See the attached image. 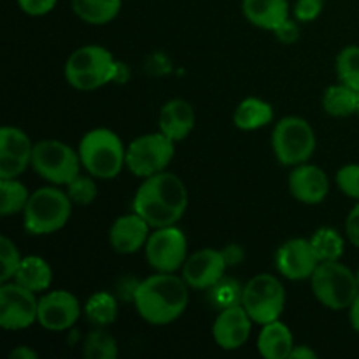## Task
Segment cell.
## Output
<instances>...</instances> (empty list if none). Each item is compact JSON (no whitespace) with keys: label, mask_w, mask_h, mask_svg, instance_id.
<instances>
[{"label":"cell","mask_w":359,"mask_h":359,"mask_svg":"<svg viewBox=\"0 0 359 359\" xmlns=\"http://www.w3.org/2000/svg\"><path fill=\"white\" fill-rule=\"evenodd\" d=\"M133 212L142 216L151 228H165L177 223L188 207V189L172 172H160L140 184L133 196Z\"/></svg>","instance_id":"obj_1"},{"label":"cell","mask_w":359,"mask_h":359,"mask_svg":"<svg viewBox=\"0 0 359 359\" xmlns=\"http://www.w3.org/2000/svg\"><path fill=\"white\" fill-rule=\"evenodd\" d=\"M188 284L174 273L158 272L137 284L133 305L146 323L154 326L177 321L188 307Z\"/></svg>","instance_id":"obj_2"},{"label":"cell","mask_w":359,"mask_h":359,"mask_svg":"<svg viewBox=\"0 0 359 359\" xmlns=\"http://www.w3.org/2000/svg\"><path fill=\"white\" fill-rule=\"evenodd\" d=\"M79 158L84 170L95 179H114L126 165V149L116 132L95 128L79 142Z\"/></svg>","instance_id":"obj_3"},{"label":"cell","mask_w":359,"mask_h":359,"mask_svg":"<svg viewBox=\"0 0 359 359\" xmlns=\"http://www.w3.org/2000/svg\"><path fill=\"white\" fill-rule=\"evenodd\" d=\"M119 63L102 46H83L69 56L65 63V79L81 91H93L118 79Z\"/></svg>","instance_id":"obj_4"},{"label":"cell","mask_w":359,"mask_h":359,"mask_svg":"<svg viewBox=\"0 0 359 359\" xmlns=\"http://www.w3.org/2000/svg\"><path fill=\"white\" fill-rule=\"evenodd\" d=\"M72 214V200L58 188H41L28 198L23 226L32 235H49L62 230Z\"/></svg>","instance_id":"obj_5"},{"label":"cell","mask_w":359,"mask_h":359,"mask_svg":"<svg viewBox=\"0 0 359 359\" xmlns=\"http://www.w3.org/2000/svg\"><path fill=\"white\" fill-rule=\"evenodd\" d=\"M311 284L316 298L332 311L349 309L359 293L356 273L339 259L319 263L312 273Z\"/></svg>","instance_id":"obj_6"},{"label":"cell","mask_w":359,"mask_h":359,"mask_svg":"<svg viewBox=\"0 0 359 359\" xmlns=\"http://www.w3.org/2000/svg\"><path fill=\"white\" fill-rule=\"evenodd\" d=\"M272 147L277 161L286 167L307 163L316 149L314 130L304 118L287 116L273 128Z\"/></svg>","instance_id":"obj_7"},{"label":"cell","mask_w":359,"mask_h":359,"mask_svg":"<svg viewBox=\"0 0 359 359\" xmlns=\"http://www.w3.org/2000/svg\"><path fill=\"white\" fill-rule=\"evenodd\" d=\"M34 170L55 186H67L81 174L79 151H74L60 140H42L32 153Z\"/></svg>","instance_id":"obj_8"},{"label":"cell","mask_w":359,"mask_h":359,"mask_svg":"<svg viewBox=\"0 0 359 359\" xmlns=\"http://www.w3.org/2000/svg\"><path fill=\"white\" fill-rule=\"evenodd\" d=\"M241 304L252 323L263 326L280 318L286 304V291L276 276L259 273L245 284Z\"/></svg>","instance_id":"obj_9"},{"label":"cell","mask_w":359,"mask_h":359,"mask_svg":"<svg viewBox=\"0 0 359 359\" xmlns=\"http://www.w3.org/2000/svg\"><path fill=\"white\" fill-rule=\"evenodd\" d=\"M175 142L165 133H146L137 137L126 147V167L137 177H151L160 174L172 161Z\"/></svg>","instance_id":"obj_10"},{"label":"cell","mask_w":359,"mask_h":359,"mask_svg":"<svg viewBox=\"0 0 359 359\" xmlns=\"http://www.w3.org/2000/svg\"><path fill=\"white\" fill-rule=\"evenodd\" d=\"M188 255V241L181 228L175 224L165 228H154L146 244V258L151 269L156 272L174 273L181 269Z\"/></svg>","instance_id":"obj_11"},{"label":"cell","mask_w":359,"mask_h":359,"mask_svg":"<svg viewBox=\"0 0 359 359\" xmlns=\"http://www.w3.org/2000/svg\"><path fill=\"white\" fill-rule=\"evenodd\" d=\"M39 300L34 291L18 283H2L0 287V326L9 332L25 330L37 321Z\"/></svg>","instance_id":"obj_12"},{"label":"cell","mask_w":359,"mask_h":359,"mask_svg":"<svg viewBox=\"0 0 359 359\" xmlns=\"http://www.w3.org/2000/svg\"><path fill=\"white\" fill-rule=\"evenodd\" d=\"M81 316V304L72 293L55 290L39 298L37 323L49 332H65L72 328Z\"/></svg>","instance_id":"obj_13"},{"label":"cell","mask_w":359,"mask_h":359,"mask_svg":"<svg viewBox=\"0 0 359 359\" xmlns=\"http://www.w3.org/2000/svg\"><path fill=\"white\" fill-rule=\"evenodd\" d=\"M319 263L321 262H319L311 241H305V238H291L277 249V270L280 276L290 280L311 279Z\"/></svg>","instance_id":"obj_14"},{"label":"cell","mask_w":359,"mask_h":359,"mask_svg":"<svg viewBox=\"0 0 359 359\" xmlns=\"http://www.w3.org/2000/svg\"><path fill=\"white\" fill-rule=\"evenodd\" d=\"M223 252L217 249H200L182 265V279L193 290H210L219 283L226 270Z\"/></svg>","instance_id":"obj_15"},{"label":"cell","mask_w":359,"mask_h":359,"mask_svg":"<svg viewBox=\"0 0 359 359\" xmlns=\"http://www.w3.org/2000/svg\"><path fill=\"white\" fill-rule=\"evenodd\" d=\"M252 319L242 304L223 309L212 326V335L217 346L224 351H237L244 346L251 335Z\"/></svg>","instance_id":"obj_16"},{"label":"cell","mask_w":359,"mask_h":359,"mask_svg":"<svg viewBox=\"0 0 359 359\" xmlns=\"http://www.w3.org/2000/svg\"><path fill=\"white\" fill-rule=\"evenodd\" d=\"M290 191L298 202L316 205L326 198L330 191L328 175L323 168L311 163H300L290 174Z\"/></svg>","instance_id":"obj_17"},{"label":"cell","mask_w":359,"mask_h":359,"mask_svg":"<svg viewBox=\"0 0 359 359\" xmlns=\"http://www.w3.org/2000/svg\"><path fill=\"white\" fill-rule=\"evenodd\" d=\"M149 223L137 212L118 217L109 231V242L119 255H133L147 244Z\"/></svg>","instance_id":"obj_18"},{"label":"cell","mask_w":359,"mask_h":359,"mask_svg":"<svg viewBox=\"0 0 359 359\" xmlns=\"http://www.w3.org/2000/svg\"><path fill=\"white\" fill-rule=\"evenodd\" d=\"M195 128V111L182 98L167 102L160 111V132L174 142L184 140Z\"/></svg>","instance_id":"obj_19"},{"label":"cell","mask_w":359,"mask_h":359,"mask_svg":"<svg viewBox=\"0 0 359 359\" xmlns=\"http://www.w3.org/2000/svg\"><path fill=\"white\" fill-rule=\"evenodd\" d=\"M242 11L249 23L270 32H276L290 20L287 0H244Z\"/></svg>","instance_id":"obj_20"},{"label":"cell","mask_w":359,"mask_h":359,"mask_svg":"<svg viewBox=\"0 0 359 359\" xmlns=\"http://www.w3.org/2000/svg\"><path fill=\"white\" fill-rule=\"evenodd\" d=\"M294 347L293 333L279 319L263 325L258 337V351L266 359H287Z\"/></svg>","instance_id":"obj_21"},{"label":"cell","mask_w":359,"mask_h":359,"mask_svg":"<svg viewBox=\"0 0 359 359\" xmlns=\"http://www.w3.org/2000/svg\"><path fill=\"white\" fill-rule=\"evenodd\" d=\"M13 280L27 290L34 291L35 294L44 293L53 283V270L49 263L41 256H25Z\"/></svg>","instance_id":"obj_22"},{"label":"cell","mask_w":359,"mask_h":359,"mask_svg":"<svg viewBox=\"0 0 359 359\" xmlns=\"http://www.w3.org/2000/svg\"><path fill=\"white\" fill-rule=\"evenodd\" d=\"M273 119V109L262 98H245L235 109L233 123L241 130H258L269 125Z\"/></svg>","instance_id":"obj_23"},{"label":"cell","mask_w":359,"mask_h":359,"mask_svg":"<svg viewBox=\"0 0 359 359\" xmlns=\"http://www.w3.org/2000/svg\"><path fill=\"white\" fill-rule=\"evenodd\" d=\"M359 105V91L347 84H333L323 95V107L333 118H347L356 114Z\"/></svg>","instance_id":"obj_24"},{"label":"cell","mask_w":359,"mask_h":359,"mask_svg":"<svg viewBox=\"0 0 359 359\" xmlns=\"http://www.w3.org/2000/svg\"><path fill=\"white\" fill-rule=\"evenodd\" d=\"M72 9L86 23L105 25L119 14L121 0H72Z\"/></svg>","instance_id":"obj_25"},{"label":"cell","mask_w":359,"mask_h":359,"mask_svg":"<svg viewBox=\"0 0 359 359\" xmlns=\"http://www.w3.org/2000/svg\"><path fill=\"white\" fill-rule=\"evenodd\" d=\"M84 314H86L88 321L91 325L98 326V328L111 325V323L116 321V316H118L116 298L107 291H98V293L91 294L88 298L86 305H84Z\"/></svg>","instance_id":"obj_26"},{"label":"cell","mask_w":359,"mask_h":359,"mask_svg":"<svg viewBox=\"0 0 359 359\" xmlns=\"http://www.w3.org/2000/svg\"><path fill=\"white\" fill-rule=\"evenodd\" d=\"M28 198L30 195L23 182L16 179H0V214L2 216L23 212Z\"/></svg>","instance_id":"obj_27"},{"label":"cell","mask_w":359,"mask_h":359,"mask_svg":"<svg viewBox=\"0 0 359 359\" xmlns=\"http://www.w3.org/2000/svg\"><path fill=\"white\" fill-rule=\"evenodd\" d=\"M34 146L35 144H32L30 137L16 126H4L0 130V154L23 158L32 163Z\"/></svg>","instance_id":"obj_28"},{"label":"cell","mask_w":359,"mask_h":359,"mask_svg":"<svg viewBox=\"0 0 359 359\" xmlns=\"http://www.w3.org/2000/svg\"><path fill=\"white\" fill-rule=\"evenodd\" d=\"M311 244L319 262H335L344 255V238L333 228H319L311 237Z\"/></svg>","instance_id":"obj_29"},{"label":"cell","mask_w":359,"mask_h":359,"mask_svg":"<svg viewBox=\"0 0 359 359\" xmlns=\"http://www.w3.org/2000/svg\"><path fill=\"white\" fill-rule=\"evenodd\" d=\"M83 354L88 359H116L118 358V342L104 330H95L84 340Z\"/></svg>","instance_id":"obj_30"},{"label":"cell","mask_w":359,"mask_h":359,"mask_svg":"<svg viewBox=\"0 0 359 359\" xmlns=\"http://www.w3.org/2000/svg\"><path fill=\"white\" fill-rule=\"evenodd\" d=\"M337 76L340 83L359 91V46H347L337 56Z\"/></svg>","instance_id":"obj_31"},{"label":"cell","mask_w":359,"mask_h":359,"mask_svg":"<svg viewBox=\"0 0 359 359\" xmlns=\"http://www.w3.org/2000/svg\"><path fill=\"white\" fill-rule=\"evenodd\" d=\"M67 195L70 196L72 203H77V205H90V203L95 202L98 195L97 182H95L93 175H83L79 174L74 181H70L67 184Z\"/></svg>","instance_id":"obj_32"},{"label":"cell","mask_w":359,"mask_h":359,"mask_svg":"<svg viewBox=\"0 0 359 359\" xmlns=\"http://www.w3.org/2000/svg\"><path fill=\"white\" fill-rule=\"evenodd\" d=\"M210 300L216 307H219L221 311L228 307H233V305H238L242 302V290L235 280L223 279L219 280L217 284H214L210 287Z\"/></svg>","instance_id":"obj_33"},{"label":"cell","mask_w":359,"mask_h":359,"mask_svg":"<svg viewBox=\"0 0 359 359\" xmlns=\"http://www.w3.org/2000/svg\"><path fill=\"white\" fill-rule=\"evenodd\" d=\"M0 259H2V276H0V280L7 283V280L14 279V273H16L21 259H23L20 252H18L16 244L7 235L0 237Z\"/></svg>","instance_id":"obj_34"},{"label":"cell","mask_w":359,"mask_h":359,"mask_svg":"<svg viewBox=\"0 0 359 359\" xmlns=\"http://www.w3.org/2000/svg\"><path fill=\"white\" fill-rule=\"evenodd\" d=\"M337 184L344 195L359 200V165L351 163L337 172Z\"/></svg>","instance_id":"obj_35"},{"label":"cell","mask_w":359,"mask_h":359,"mask_svg":"<svg viewBox=\"0 0 359 359\" xmlns=\"http://www.w3.org/2000/svg\"><path fill=\"white\" fill-rule=\"evenodd\" d=\"M28 165H32L23 158L9 156V154H0V179H16L18 175L27 170Z\"/></svg>","instance_id":"obj_36"},{"label":"cell","mask_w":359,"mask_h":359,"mask_svg":"<svg viewBox=\"0 0 359 359\" xmlns=\"http://www.w3.org/2000/svg\"><path fill=\"white\" fill-rule=\"evenodd\" d=\"M323 4H325V0H297V4H294V18L298 21H304V23L314 21L321 14Z\"/></svg>","instance_id":"obj_37"},{"label":"cell","mask_w":359,"mask_h":359,"mask_svg":"<svg viewBox=\"0 0 359 359\" xmlns=\"http://www.w3.org/2000/svg\"><path fill=\"white\" fill-rule=\"evenodd\" d=\"M58 0H18L21 11L30 16H44L55 9Z\"/></svg>","instance_id":"obj_38"},{"label":"cell","mask_w":359,"mask_h":359,"mask_svg":"<svg viewBox=\"0 0 359 359\" xmlns=\"http://www.w3.org/2000/svg\"><path fill=\"white\" fill-rule=\"evenodd\" d=\"M346 231L349 241L353 242L356 248H359V202L353 207L346 221Z\"/></svg>","instance_id":"obj_39"},{"label":"cell","mask_w":359,"mask_h":359,"mask_svg":"<svg viewBox=\"0 0 359 359\" xmlns=\"http://www.w3.org/2000/svg\"><path fill=\"white\" fill-rule=\"evenodd\" d=\"M273 34L277 35V39H279V41L294 42L298 39V27H297V23H294V21L287 20L286 23L280 25V27L277 28Z\"/></svg>","instance_id":"obj_40"},{"label":"cell","mask_w":359,"mask_h":359,"mask_svg":"<svg viewBox=\"0 0 359 359\" xmlns=\"http://www.w3.org/2000/svg\"><path fill=\"white\" fill-rule=\"evenodd\" d=\"M221 252H223L226 265H237V263H242V259H244V249L237 244L226 245L224 249H221Z\"/></svg>","instance_id":"obj_41"},{"label":"cell","mask_w":359,"mask_h":359,"mask_svg":"<svg viewBox=\"0 0 359 359\" xmlns=\"http://www.w3.org/2000/svg\"><path fill=\"white\" fill-rule=\"evenodd\" d=\"M9 358L11 359H37L39 356L34 349H30V347L20 346V347H16V349L11 351Z\"/></svg>","instance_id":"obj_42"},{"label":"cell","mask_w":359,"mask_h":359,"mask_svg":"<svg viewBox=\"0 0 359 359\" xmlns=\"http://www.w3.org/2000/svg\"><path fill=\"white\" fill-rule=\"evenodd\" d=\"M316 358H318V354L307 346H294L290 356V359H316Z\"/></svg>","instance_id":"obj_43"},{"label":"cell","mask_w":359,"mask_h":359,"mask_svg":"<svg viewBox=\"0 0 359 359\" xmlns=\"http://www.w3.org/2000/svg\"><path fill=\"white\" fill-rule=\"evenodd\" d=\"M349 319H351V325H353V328L359 333V293H358L356 300H354L353 305L349 307Z\"/></svg>","instance_id":"obj_44"},{"label":"cell","mask_w":359,"mask_h":359,"mask_svg":"<svg viewBox=\"0 0 359 359\" xmlns=\"http://www.w3.org/2000/svg\"><path fill=\"white\" fill-rule=\"evenodd\" d=\"M356 277H358V284H359V270H358V273H356Z\"/></svg>","instance_id":"obj_45"},{"label":"cell","mask_w":359,"mask_h":359,"mask_svg":"<svg viewBox=\"0 0 359 359\" xmlns=\"http://www.w3.org/2000/svg\"><path fill=\"white\" fill-rule=\"evenodd\" d=\"M358 114H359V105H358Z\"/></svg>","instance_id":"obj_46"}]
</instances>
